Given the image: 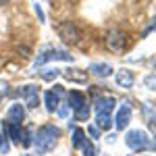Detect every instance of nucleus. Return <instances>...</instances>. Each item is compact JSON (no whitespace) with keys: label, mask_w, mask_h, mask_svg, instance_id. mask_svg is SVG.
<instances>
[{"label":"nucleus","mask_w":156,"mask_h":156,"mask_svg":"<svg viewBox=\"0 0 156 156\" xmlns=\"http://www.w3.org/2000/svg\"><path fill=\"white\" fill-rule=\"evenodd\" d=\"M6 125H9V137H11L12 142H17V144H21V123H11V121H6Z\"/></svg>","instance_id":"nucleus-15"},{"label":"nucleus","mask_w":156,"mask_h":156,"mask_svg":"<svg viewBox=\"0 0 156 156\" xmlns=\"http://www.w3.org/2000/svg\"><path fill=\"white\" fill-rule=\"evenodd\" d=\"M56 34L62 42H67V44H79V40H81V31L77 29V25L71 23V21H62V23L56 25Z\"/></svg>","instance_id":"nucleus-3"},{"label":"nucleus","mask_w":156,"mask_h":156,"mask_svg":"<svg viewBox=\"0 0 156 156\" xmlns=\"http://www.w3.org/2000/svg\"><path fill=\"white\" fill-rule=\"evenodd\" d=\"M0 142H2V135H0Z\"/></svg>","instance_id":"nucleus-30"},{"label":"nucleus","mask_w":156,"mask_h":156,"mask_svg":"<svg viewBox=\"0 0 156 156\" xmlns=\"http://www.w3.org/2000/svg\"><path fill=\"white\" fill-rule=\"evenodd\" d=\"M131 123V106L125 102V104H121L119 112H117V119H115V127L123 131V129H127V125Z\"/></svg>","instance_id":"nucleus-8"},{"label":"nucleus","mask_w":156,"mask_h":156,"mask_svg":"<svg viewBox=\"0 0 156 156\" xmlns=\"http://www.w3.org/2000/svg\"><path fill=\"white\" fill-rule=\"evenodd\" d=\"M144 83H146L148 90H156V75H148L144 79Z\"/></svg>","instance_id":"nucleus-23"},{"label":"nucleus","mask_w":156,"mask_h":156,"mask_svg":"<svg viewBox=\"0 0 156 156\" xmlns=\"http://www.w3.org/2000/svg\"><path fill=\"white\" fill-rule=\"evenodd\" d=\"M34 11H36L37 19H40V21L44 23V19H46V17H44V12H42V6H40V4H34Z\"/></svg>","instance_id":"nucleus-26"},{"label":"nucleus","mask_w":156,"mask_h":156,"mask_svg":"<svg viewBox=\"0 0 156 156\" xmlns=\"http://www.w3.org/2000/svg\"><path fill=\"white\" fill-rule=\"evenodd\" d=\"M115 98L112 96H106V98H98L96 100V112H110L115 108Z\"/></svg>","instance_id":"nucleus-12"},{"label":"nucleus","mask_w":156,"mask_h":156,"mask_svg":"<svg viewBox=\"0 0 156 156\" xmlns=\"http://www.w3.org/2000/svg\"><path fill=\"white\" fill-rule=\"evenodd\" d=\"M79 148L83 150V156H96V148H94V144H92L90 140H83Z\"/></svg>","instance_id":"nucleus-19"},{"label":"nucleus","mask_w":156,"mask_h":156,"mask_svg":"<svg viewBox=\"0 0 156 156\" xmlns=\"http://www.w3.org/2000/svg\"><path fill=\"white\" fill-rule=\"evenodd\" d=\"M83 140H85V131H83V129H79V127H77V129L73 131V148H79Z\"/></svg>","instance_id":"nucleus-20"},{"label":"nucleus","mask_w":156,"mask_h":156,"mask_svg":"<svg viewBox=\"0 0 156 156\" xmlns=\"http://www.w3.org/2000/svg\"><path fill=\"white\" fill-rule=\"evenodd\" d=\"M96 127H98V129H102V131H108V129L112 127V119H110V112H98Z\"/></svg>","instance_id":"nucleus-14"},{"label":"nucleus","mask_w":156,"mask_h":156,"mask_svg":"<svg viewBox=\"0 0 156 156\" xmlns=\"http://www.w3.org/2000/svg\"><path fill=\"white\" fill-rule=\"evenodd\" d=\"M6 94H9V83L6 81H0V100L6 96Z\"/></svg>","instance_id":"nucleus-25"},{"label":"nucleus","mask_w":156,"mask_h":156,"mask_svg":"<svg viewBox=\"0 0 156 156\" xmlns=\"http://www.w3.org/2000/svg\"><path fill=\"white\" fill-rule=\"evenodd\" d=\"M125 142H127V146H129L131 150H135V152H144L146 148L150 146V142H148V135H146L144 131H140V129H133V131H129L127 135H125Z\"/></svg>","instance_id":"nucleus-4"},{"label":"nucleus","mask_w":156,"mask_h":156,"mask_svg":"<svg viewBox=\"0 0 156 156\" xmlns=\"http://www.w3.org/2000/svg\"><path fill=\"white\" fill-rule=\"evenodd\" d=\"M62 71H58V69H46V71H42L40 75H42V79L44 81H52V79H56Z\"/></svg>","instance_id":"nucleus-21"},{"label":"nucleus","mask_w":156,"mask_h":156,"mask_svg":"<svg viewBox=\"0 0 156 156\" xmlns=\"http://www.w3.org/2000/svg\"><path fill=\"white\" fill-rule=\"evenodd\" d=\"M60 96H62V87H60V85H54L52 90H48V92L44 94V102H46V108H48V112H54V110L58 108Z\"/></svg>","instance_id":"nucleus-7"},{"label":"nucleus","mask_w":156,"mask_h":156,"mask_svg":"<svg viewBox=\"0 0 156 156\" xmlns=\"http://www.w3.org/2000/svg\"><path fill=\"white\" fill-rule=\"evenodd\" d=\"M21 144H23L25 148H29V146L34 144V140H31V133H29V131H23V133H21Z\"/></svg>","instance_id":"nucleus-22"},{"label":"nucleus","mask_w":156,"mask_h":156,"mask_svg":"<svg viewBox=\"0 0 156 156\" xmlns=\"http://www.w3.org/2000/svg\"><path fill=\"white\" fill-rule=\"evenodd\" d=\"M6 2H9V0H0V6H4V4H6Z\"/></svg>","instance_id":"nucleus-29"},{"label":"nucleus","mask_w":156,"mask_h":156,"mask_svg":"<svg viewBox=\"0 0 156 156\" xmlns=\"http://www.w3.org/2000/svg\"><path fill=\"white\" fill-rule=\"evenodd\" d=\"M58 106H60V104H58ZM67 115H69V106L62 104V106L58 108V117H67Z\"/></svg>","instance_id":"nucleus-27"},{"label":"nucleus","mask_w":156,"mask_h":156,"mask_svg":"<svg viewBox=\"0 0 156 156\" xmlns=\"http://www.w3.org/2000/svg\"><path fill=\"white\" fill-rule=\"evenodd\" d=\"M48 60H73V56L69 54V52H65V50L50 48V50H44V54L36 60V67L44 65V62H48Z\"/></svg>","instance_id":"nucleus-5"},{"label":"nucleus","mask_w":156,"mask_h":156,"mask_svg":"<svg viewBox=\"0 0 156 156\" xmlns=\"http://www.w3.org/2000/svg\"><path fill=\"white\" fill-rule=\"evenodd\" d=\"M58 135H60V131L54 127V125H44V127H40V129H37V135H36L37 154H46V152H50V150H54Z\"/></svg>","instance_id":"nucleus-1"},{"label":"nucleus","mask_w":156,"mask_h":156,"mask_svg":"<svg viewBox=\"0 0 156 156\" xmlns=\"http://www.w3.org/2000/svg\"><path fill=\"white\" fill-rule=\"evenodd\" d=\"M75 119L77 121H87L90 119V106H87V104L79 106L77 110H75Z\"/></svg>","instance_id":"nucleus-18"},{"label":"nucleus","mask_w":156,"mask_h":156,"mask_svg":"<svg viewBox=\"0 0 156 156\" xmlns=\"http://www.w3.org/2000/svg\"><path fill=\"white\" fill-rule=\"evenodd\" d=\"M90 135H92L94 140H98V135H100V129H98V127H90Z\"/></svg>","instance_id":"nucleus-28"},{"label":"nucleus","mask_w":156,"mask_h":156,"mask_svg":"<svg viewBox=\"0 0 156 156\" xmlns=\"http://www.w3.org/2000/svg\"><path fill=\"white\" fill-rule=\"evenodd\" d=\"M152 31H156V19H152V21H150V25H148V27L144 29V34H142V36L146 37V36H150Z\"/></svg>","instance_id":"nucleus-24"},{"label":"nucleus","mask_w":156,"mask_h":156,"mask_svg":"<svg viewBox=\"0 0 156 156\" xmlns=\"http://www.w3.org/2000/svg\"><path fill=\"white\" fill-rule=\"evenodd\" d=\"M85 104V96L81 92H71L69 94V108L71 110H77L79 106H83Z\"/></svg>","instance_id":"nucleus-16"},{"label":"nucleus","mask_w":156,"mask_h":156,"mask_svg":"<svg viewBox=\"0 0 156 156\" xmlns=\"http://www.w3.org/2000/svg\"><path fill=\"white\" fill-rule=\"evenodd\" d=\"M144 110H146V117H148V127L156 135V110H154V115H152V106L150 104H144Z\"/></svg>","instance_id":"nucleus-17"},{"label":"nucleus","mask_w":156,"mask_h":156,"mask_svg":"<svg viewBox=\"0 0 156 156\" xmlns=\"http://www.w3.org/2000/svg\"><path fill=\"white\" fill-rule=\"evenodd\" d=\"M87 71L92 73V75H96V77H102V79H106L112 75V67L108 65V62H94V65H90V69Z\"/></svg>","instance_id":"nucleus-10"},{"label":"nucleus","mask_w":156,"mask_h":156,"mask_svg":"<svg viewBox=\"0 0 156 156\" xmlns=\"http://www.w3.org/2000/svg\"><path fill=\"white\" fill-rule=\"evenodd\" d=\"M115 81H117L119 87L129 90V87L133 85V81H135V77H133V73L129 71V69H121L119 73H115Z\"/></svg>","instance_id":"nucleus-9"},{"label":"nucleus","mask_w":156,"mask_h":156,"mask_svg":"<svg viewBox=\"0 0 156 156\" xmlns=\"http://www.w3.org/2000/svg\"><path fill=\"white\" fill-rule=\"evenodd\" d=\"M19 94H21V98L25 100V104H27L29 108L37 106V100H40V87H37V85H31V83L23 85Z\"/></svg>","instance_id":"nucleus-6"},{"label":"nucleus","mask_w":156,"mask_h":156,"mask_svg":"<svg viewBox=\"0 0 156 156\" xmlns=\"http://www.w3.org/2000/svg\"><path fill=\"white\" fill-rule=\"evenodd\" d=\"M127 44H129V36L125 31H121V29H112L104 37V46L110 52H123V50L127 48Z\"/></svg>","instance_id":"nucleus-2"},{"label":"nucleus","mask_w":156,"mask_h":156,"mask_svg":"<svg viewBox=\"0 0 156 156\" xmlns=\"http://www.w3.org/2000/svg\"><path fill=\"white\" fill-rule=\"evenodd\" d=\"M25 119V108L19 104V102H15L11 108H9V121L11 123H21Z\"/></svg>","instance_id":"nucleus-11"},{"label":"nucleus","mask_w":156,"mask_h":156,"mask_svg":"<svg viewBox=\"0 0 156 156\" xmlns=\"http://www.w3.org/2000/svg\"><path fill=\"white\" fill-rule=\"evenodd\" d=\"M65 77L69 81H75V83H87V73L79 71V69H69L65 71Z\"/></svg>","instance_id":"nucleus-13"}]
</instances>
